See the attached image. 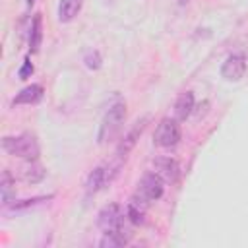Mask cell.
<instances>
[{"label":"cell","instance_id":"obj_1","mask_svg":"<svg viewBox=\"0 0 248 248\" xmlns=\"http://www.w3.org/2000/svg\"><path fill=\"white\" fill-rule=\"evenodd\" d=\"M126 120V103L116 101L108 107V110L105 112L101 124H99V132H97V141L99 145H105L108 141H112L116 138V134L122 130V124Z\"/></svg>","mask_w":248,"mask_h":248},{"label":"cell","instance_id":"obj_2","mask_svg":"<svg viewBox=\"0 0 248 248\" xmlns=\"http://www.w3.org/2000/svg\"><path fill=\"white\" fill-rule=\"evenodd\" d=\"M2 149L14 157H21L27 161L39 159V143L33 134H19V136H6L2 140Z\"/></svg>","mask_w":248,"mask_h":248},{"label":"cell","instance_id":"obj_3","mask_svg":"<svg viewBox=\"0 0 248 248\" xmlns=\"http://www.w3.org/2000/svg\"><path fill=\"white\" fill-rule=\"evenodd\" d=\"M180 140V124L176 118H170V116H165L157 128H155V134H153V141L159 145V147H174Z\"/></svg>","mask_w":248,"mask_h":248},{"label":"cell","instance_id":"obj_4","mask_svg":"<svg viewBox=\"0 0 248 248\" xmlns=\"http://www.w3.org/2000/svg\"><path fill=\"white\" fill-rule=\"evenodd\" d=\"M124 219H126L124 209L118 203H107L97 215V225L103 232H114V231H122Z\"/></svg>","mask_w":248,"mask_h":248},{"label":"cell","instance_id":"obj_5","mask_svg":"<svg viewBox=\"0 0 248 248\" xmlns=\"http://www.w3.org/2000/svg\"><path fill=\"white\" fill-rule=\"evenodd\" d=\"M165 192V180L157 172H145L141 180L138 182V194L145 198L147 202H155L163 196Z\"/></svg>","mask_w":248,"mask_h":248},{"label":"cell","instance_id":"obj_6","mask_svg":"<svg viewBox=\"0 0 248 248\" xmlns=\"http://www.w3.org/2000/svg\"><path fill=\"white\" fill-rule=\"evenodd\" d=\"M147 120H149L147 116H143V118L136 120V122H134V126L124 134V138L120 140V143H118V147H116V155H118V159H126V157L130 155V151L136 147V143H138L140 136L143 134Z\"/></svg>","mask_w":248,"mask_h":248},{"label":"cell","instance_id":"obj_7","mask_svg":"<svg viewBox=\"0 0 248 248\" xmlns=\"http://www.w3.org/2000/svg\"><path fill=\"white\" fill-rule=\"evenodd\" d=\"M246 72V60L242 54H231L221 64V76L227 81H238Z\"/></svg>","mask_w":248,"mask_h":248},{"label":"cell","instance_id":"obj_8","mask_svg":"<svg viewBox=\"0 0 248 248\" xmlns=\"http://www.w3.org/2000/svg\"><path fill=\"white\" fill-rule=\"evenodd\" d=\"M147 205L149 202L145 198H141L138 192L130 198L128 205H126V217L134 223V225H141L145 221V213H147Z\"/></svg>","mask_w":248,"mask_h":248},{"label":"cell","instance_id":"obj_9","mask_svg":"<svg viewBox=\"0 0 248 248\" xmlns=\"http://www.w3.org/2000/svg\"><path fill=\"white\" fill-rule=\"evenodd\" d=\"M41 99H43V85L31 83L14 97V105H33V103H39Z\"/></svg>","mask_w":248,"mask_h":248},{"label":"cell","instance_id":"obj_10","mask_svg":"<svg viewBox=\"0 0 248 248\" xmlns=\"http://www.w3.org/2000/svg\"><path fill=\"white\" fill-rule=\"evenodd\" d=\"M194 110V93L192 91H184L178 95L176 103H174V118L176 120H186Z\"/></svg>","mask_w":248,"mask_h":248},{"label":"cell","instance_id":"obj_11","mask_svg":"<svg viewBox=\"0 0 248 248\" xmlns=\"http://www.w3.org/2000/svg\"><path fill=\"white\" fill-rule=\"evenodd\" d=\"M108 180H110V176H108L107 169H105V167H95V169L89 172L87 182H85V190H87V194H95V192H99Z\"/></svg>","mask_w":248,"mask_h":248},{"label":"cell","instance_id":"obj_12","mask_svg":"<svg viewBox=\"0 0 248 248\" xmlns=\"http://www.w3.org/2000/svg\"><path fill=\"white\" fill-rule=\"evenodd\" d=\"M153 165H155V172L161 174L163 180H170L172 182L176 178V174H178V163L174 159H170V157H159V159L153 161Z\"/></svg>","mask_w":248,"mask_h":248},{"label":"cell","instance_id":"obj_13","mask_svg":"<svg viewBox=\"0 0 248 248\" xmlns=\"http://www.w3.org/2000/svg\"><path fill=\"white\" fill-rule=\"evenodd\" d=\"M81 6H83V0H60V4H58V19L62 23L72 21L81 12Z\"/></svg>","mask_w":248,"mask_h":248},{"label":"cell","instance_id":"obj_14","mask_svg":"<svg viewBox=\"0 0 248 248\" xmlns=\"http://www.w3.org/2000/svg\"><path fill=\"white\" fill-rule=\"evenodd\" d=\"M43 178H45V167L39 165L37 161H29V165L23 169V180L31 182V184H37Z\"/></svg>","mask_w":248,"mask_h":248},{"label":"cell","instance_id":"obj_15","mask_svg":"<svg viewBox=\"0 0 248 248\" xmlns=\"http://www.w3.org/2000/svg\"><path fill=\"white\" fill-rule=\"evenodd\" d=\"M128 242V236L122 234V231H114V232H105V236L101 238L99 246L103 248H116V246H122Z\"/></svg>","mask_w":248,"mask_h":248},{"label":"cell","instance_id":"obj_16","mask_svg":"<svg viewBox=\"0 0 248 248\" xmlns=\"http://www.w3.org/2000/svg\"><path fill=\"white\" fill-rule=\"evenodd\" d=\"M14 184H16V180L12 178V174H10L8 170H4V172H2V182H0V190H2V202H4L6 205H8L10 202H12V194L16 192Z\"/></svg>","mask_w":248,"mask_h":248},{"label":"cell","instance_id":"obj_17","mask_svg":"<svg viewBox=\"0 0 248 248\" xmlns=\"http://www.w3.org/2000/svg\"><path fill=\"white\" fill-rule=\"evenodd\" d=\"M41 39H43V29H41V16H35L33 23H31V35H29V46L33 52L39 50L41 46Z\"/></svg>","mask_w":248,"mask_h":248},{"label":"cell","instance_id":"obj_18","mask_svg":"<svg viewBox=\"0 0 248 248\" xmlns=\"http://www.w3.org/2000/svg\"><path fill=\"white\" fill-rule=\"evenodd\" d=\"M83 60H85V66H87L89 70H99V68H101V54H99L97 50H89Z\"/></svg>","mask_w":248,"mask_h":248},{"label":"cell","instance_id":"obj_19","mask_svg":"<svg viewBox=\"0 0 248 248\" xmlns=\"http://www.w3.org/2000/svg\"><path fill=\"white\" fill-rule=\"evenodd\" d=\"M50 198H52V196H39V198H33V200H23V202H19V203H12L10 209L17 211V209L31 207V205H35V203H39V202H45V200H50Z\"/></svg>","mask_w":248,"mask_h":248},{"label":"cell","instance_id":"obj_20","mask_svg":"<svg viewBox=\"0 0 248 248\" xmlns=\"http://www.w3.org/2000/svg\"><path fill=\"white\" fill-rule=\"evenodd\" d=\"M31 74H33V64H31L29 60H25V62H23V66H21V70L17 72V76H19L21 79H25V78H27V76H31Z\"/></svg>","mask_w":248,"mask_h":248},{"label":"cell","instance_id":"obj_21","mask_svg":"<svg viewBox=\"0 0 248 248\" xmlns=\"http://www.w3.org/2000/svg\"><path fill=\"white\" fill-rule=\"evenodd\" d=\"M178 2H180V4H182V6H184V4H188V2H190V0H178Z\"/></svg>","mask_w":248,"mask_h":248}]
</instances>
